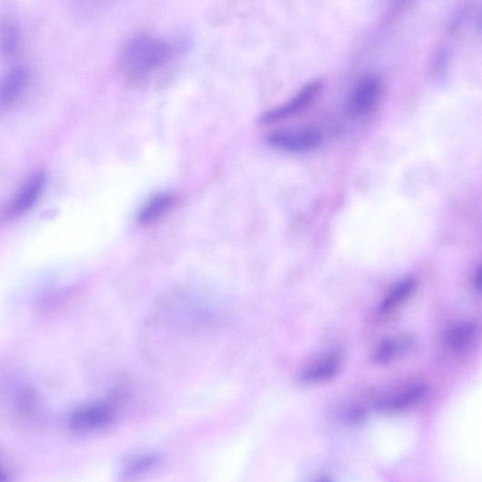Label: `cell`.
<instances>
[{
  "label": "cell",
  "instance_id": "6da1fadb",
  "mask_svg": "<svg viewBox=\"0 0 482 482\" xmlns=\"http://www.w3.org/2000/svg\"><path fill=\"white\" fill-rule=\"evenodd\" d=\"M174 49L167 42L147 35L133 37L125 45L121 67L132 80H142L164 67L173 57Z\"/></svg>",
  "mask_w": 482,
  "mask_h": 482
},
{
  "label": "cell",
  "instance_id": "7a4b0ae2",
  "mask_svg": "<svg viewBox=\"0 0 482 482\" xmlns=\"http://www.w3.org/2000/svg\"><path fill=\"white\" fill-rule=\"evenodd\" d=\"M321 142L323 136L319 130L311 127L278 130L267 138V143L275 148L292 153L313 151Z\"/></svg>",
  "mask_w": 482,
  "mask_h": 482
},
{
  "label": "cell",
  "instance_id": "3957f363",
  "mask_svg": "<svg viewBox=\"0 0 482 482\" xmlns=\"http://www.w3.org/2000/svg\"><path fill=\"white\" fill-rule=\"evenodd\" d=\"M47 182L46 173L36 170L26 176L11 199L6 213L10 217L20 216L30 210L42 196Z\"/></svg>",
  "mask_w": 482,
  "mask_h": 482
},
{
  "label": "cell",
  "instance_id": "277c9868",
  "mask_svg": "<svg viewBox=\"0 0 482 482\" xmlns=\"http://www.w3.org/2000/svg\"><path fill=\"white\" fill-rule=\"evenodd\" d=\"M115 409L105 403H95L79 408L71 418L74 430L91 433L109 426L115 419Z\"/></svg>",
  "mask_w": 482,
  "mask_h": 482
},
{
  "label": "cell",
  "instance_id": "5b68a950",
  "mask_svg": "<svg viewBox=\"0 0 482 482\" xmlns=\"http://www.w3.org/2000/svg\"><path fill=\"white\" fill-rule=\"evenodd\" d=\"M382 93V79L377 75L369 74L365 75L351 96V113L357 116L367 115L378 104Z\"/></svg>",
  "mask_w": 482,
  "mask_h": 482
},
{
  "label": "cell",
  "instance_id": "8992f818",
  "mask_svg": "<svg viewBox=\"0 0 482 482\" xmlns=\"http://www.w3.org/2000/svg\"><path fill=\"white\" fill-rule=\"evenodd\" d=\"M30 83V72L23 65L8 69L0 76V110H6L22 96Z\"/></svg>",
  "mask_w": 482,
  "mask_h": 482
},
{
  "label": "cell",
  "instance_id": "52a82bcc",
  "mask_svg": "<svg viewBox=\"0 0 482 482\" xmlns=\"http://www.w3.org/2000/svg\"><path fill=\"white\" fill-rule=\"evenodd\" d=\"M321 84L314 82L305 86L296 96L278 108L266 113L263 116L264 123H273L289 117L306 108L315 96L319 93Z\"/></svg>",
  "mask_w": 482,
  "mask_h": 482
},
{
  "label": "cell",
  "instance_id": "ba28073f",
  "mask_svg": "<svg viewBox=\"0 0 482 482\" xmlns=\"http://www.w3.org/2000/svg\"><path fill=\"white\" fill-rule=\"evenodd\" d=\"M176 196L170 193L156 194L141 207L138 221L150 225L162 219L176 206Z\"/></svg>",
  "mask_w": 482,
  "mask_h": 482
},
{
  "label": "cell",
  "instance_id": "9c48e42d",
  "mask_svg": "<svg viewBox=\"0 0 482 482\" xmlns=\"http://www.w3.org/2000/svg\"><path fill=\"white\" fill-rule=\"evenodd\" d=\"M339 368V357L331 355L306 369L302 377L306 383H321L334 378Z\"/></svg>",
  "mask_w": 482,
  "mask_h": 482
},
{
  "label": "cell",
  "instance_id": "30bf717a",
  "mask_svg": "<svg viewBox=\"0 0 482 482\" xmlns=\"http://www.w3.org/2000/svg\"><path fill=\"white\" fill-rule=\"evenodd\" d=\"M476 336V327L471 323H462L451 327L446 334V344L453 353L467 349Z\"/></svg>",
  "mask_w": 482,
  "mask_h": 482
},
{
  "label": "cell",
  "instance_id": "8fae6325",
  "mask_svg": "<svg viewBox=\"0 0 482 482\" xmlns=\"http://www.w3.org/2000/svg\"><path fill=\"white\" fill-rule=\"evenodd\" d=\"M427 389L422 386L413 387L400 394L381 401L380 407L385 410H405L412 407L425 397Z\"/></svg>",
  "mask_w": 482,
  "mask_h": 482
},
{
  "label": "cell",
  "instance_id": "7c38bea8",
  "mask_svg": "<svg viewBox=\"0 0 482 482\" xmlns=\"http://www.w3.org/2000/svg\"><path fill=\"white\" fill-rule=\"evenodd\" d=\"M415 288L416 281L413 278H408L397 284L381 304L380 312L387 314L395 309L412 296Z\"/></svg>",
  "mask_w": 482,
  "mask_h": 482
},
{
  "label": "cell",
  "instance_id": "4fadbf2b",
  "mask_svg": "<svg viewBox=\"0 0 482 482\" xmlns=\"http://www.w3.org/2000/svg\"><path fill=\"white\" fill-rule=\"evenodd\" d=\"M403 344L400 341L388 339L379 345L375 351L374 360L378 364H387L403 349Z\"/></svg>",
  "mask_w": 482,
  "mask_h": 482
},
{
  "label": "cell",
  "instance_id": "5bb4252c",
  "mask_svg": "<svg viewBox=\"0 0 482 482\" xmlns=\"http://www.w3.org/2000/svg\"><path fill=\"white\" fill-rule=\"evenodd\" d=\"M18 33L15 26L7 25L0 35V52L5 56H11L18 46Z\"/></svg>",
  "mask_w": 482,
  "mask_h": 482
},
{
  "label": "cell",
  "instance_id": "9a60e30c",
  "mask_svg": "<svg viewBox=\"0 0 482 482\" xmlns=\"http://www.w3.org/2000/svg\"><path fill=\"white\" fill-rule=\"evenodd\" d=\"M480 285H481V269L479 266L474 277V286L477 290H479Z\"/></svg>",
  "mask_w": 482,
  "mask_h": 482
},
{
  "label": "cell",
  "instance_id": "2e32d148",
  "mask_svg": "<svg viewBox=\"0 0 482 482\" xmlns=\"http://www.w3.org/2000/svg\"><path fill=\"white\" fill-rule=\"evenodd\" d=\"M0 482H8L7 476L2 468H0Z\"/></svg>",
  "mask_w": 482,
  "mask_h": 482
},
{
  "label": "cell",
  "instance_id": "e0dca14e",
  "mask_svg": "<svg viewBox=\"0 0 482 482\" xmlns=\"http://www.w3.org/2000/svg\"><path fill=\"white\" fill-rule=\"evenodd\" d=\"M316 482H331L329 479L327 478H321L319 480H317Z\"/></svg>",
  "mask_w": 482,
  "mask_h": 482
}]
</instances>
